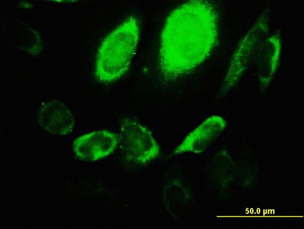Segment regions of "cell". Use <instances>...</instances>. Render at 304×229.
Masks as SVG:
<instances>
[{
	"instance_id": "6da1fadb",
	"label": "cell",
	"mask_w": 304,
	"mask_h": 229,
	"mask_svg": "<svg viewBox=\"0 0 304 229\" xmlns=\"http://www.w3.org/2000/svg\"><path fill=\"white\" fill-rule=\"evenodd\" d=\"M184 4L173 11L163 29L160 52L164 73L176 76L188 70L194 63L196 21L194 10Z\"/></svg>"
},
{
	"instance_id": "5b68a950",
	"label": "cell",
	"mask_w": 304,
	"mask_h": 229,
	"mask_svg": "<svg viewBox=\"0 0 304 229\" xmlns=\"http://www.w3.org/2000/svg\"><path fill=\"white\" fill-rule=\"evenodd\" d=\"M40 124L50 133L63 135L69 133L73 125L71 114L66 111L44 112L40 117Z\"/></svg>"
},
{
	"instance_id": "7a4b0ae2",
	"label": "cell",
	"mask_w": 304,
	"mask_h": 229,
	"mask_svg": "<svg viewBox=\"0 0 304 229\" xmlns=\"http://www.w3.org/2000/svg\"><path fill=\"white\" fill-rule=\"evenodd\" d=\"M138 37V24L133 18L125 21L113 32L98 60V75L101 80L113 81L125 72L134 54Z\"/></svg>"
},
{
	"instance_id": "277c9868",
	"label": "cell",
	"mask_w": 304,
	"mask_h": 229,
	"mask_svg": "<svg viewBox=\"0 0 304 229\" xmlns=\"http://www.w3.org/2000/svg\"><path fill=\"white\" fill-rule=\"evenodd\" d=\"M123 139L128 153L136 159L145 160L157 152V147L149 134L135 123H126Z\"/></svg>"
},
{
	"instance_id": "3957f363",
	"label": "cell",
	"mask_w": 304,
	"mask_h": 229,
	"mask_svg": "<svg viewBox=\"0 0 304 229\" xmlns=\"http://www.w3.org/2000/svg\"><path fill=\"white\" fill-rule=\"evenodd\" d=\"M116 144L115 136L105 131L94 132L77 139L73 151L80 159L96 160L110 153Z\"/></svg>"
}]
</instances>
